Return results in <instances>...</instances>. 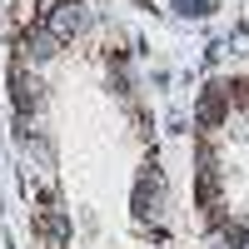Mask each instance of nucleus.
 <instances>
[{"mask_svg": "<svg viewBox=\"0 0 249 249\" xmlns=\"http://www.w3.org/2000/svg\"><path fill=\"white\" fill-rule=\"evenodd\" d=\"M80 25H85V5H80V0H65V5H55V15H50V35L55 40H65V35H75Z\"/></svg>", "mask_w": 249, "mask_h": 249, "instance_id": "f257e3e1", "label": "nucleus"}, {"mask_svg": "<svg viewBox=\"0 0 249 249\" xmlns=\"http://www.w3.org/2000/svg\"><path fill=\"white\" fill-rule=\"evenodd\" d=\"M160 199H164V184H160L155 175H144L140 190H135V210H140V219H155V214H160Z\"/></svg>", "mask_w": 249, "mask_h": 249, "instance_id": "f03ea898", "label": "nucleus"}, {"mask_svg": "<svg viewBox=\"0 0 249 249\" xmlns=\"http://www.w3.org/2000/svg\"><path fill=\"white\" fill-rule=\"evenodd\" d=\"M55 45H60V40H55L50 30H35V35H30V55H35V60H50Z\"/></svg>", "mask_w": 249, "mask_h": 249, "instance_id": "7ed1b4c3", "label": "nucleus"}]
</instances>
